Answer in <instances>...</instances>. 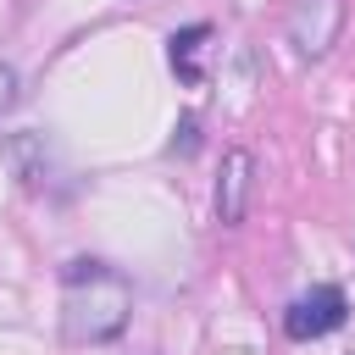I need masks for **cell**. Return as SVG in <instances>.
Wrapping results in <instances>:
<instances>
[{"mask_svg":"<svg viewBox=\"0 0 355 355\" xmlns=\"http://www.w3.org/2000/svg\"><path fill=\"white\" fill-rule=\"evenodd\" d=\"M244 200H250V150H227L216 178V222L222 227L244 222Z\"/></svg>","mask_w":355,"mask_h":355,"instance_id":"4","label":"cell"},{"mask_svg":"<svg viewBox=\"0 0 355 355\" xmlns=\"http://www.w3.org/2000/svg\"><path fill=\"white\" fill-rule=\"evenodd\" d=\"M17 100H22V78H17V67H6V61H0V116H6Z\"/></svg>","mask_w":355,"mask_h":355,"instance_id":"6","label":"cell"},{"mask_svg":"<svg viewBox=\"0 0 355 355\" xmlns=\"http://www.w3.org/2000/svg\"><path fill=\"white\" fill-rule=\"evenodd\" d=\"M211 39V28L205 22H194V28H183V33H172L166 39V55H172V67L183 72V83H200V61H194V50Z\"/></svg>","mask_w":355,"mask_h":355,"instance_id":"5","label":"cell"},{"mask_svg":"<svg viewBox=\"0 0 355 355\" xmlns=\"http://www.w3.org/2000/svg\"><path fill=\"white\" fill-rule=\"evenodd\" d=\"M133 316V283L100 261H67L61 272V333L72 344H111Z\"/></svg>","mask_w":355,"mask_h":355,"instance_id":"1","label":"cell"},{"mask_svg":"<svg viewBox=\"0 0 355 355\" xmlns=\"http://www.w3.org/2000/svg\"><path fill=\"white\" fill-rule=\"evenodd\" d=\"M338 28H344V0H300V6L288 11V39H294L300 55L333 50Z\"/></svg>","mask_w":355,"mask_h":355,"instance_id":"3","label":"cell"},{"mask_svg":"<svg viewBox=\"0 0 355 355\" xmlns=\"http://www.w3.org/2000/svg\"><path fill=\"white\" fill-rule=\"evenodd\" d=\"M344 316H349L344 288L316 283V288H305V294H300V300L283 311V333H288V338H322V333L344 327Z\"/></svg>","mask_w":355,"mask_h":355,"instance_id":"2","label":"cell"}]
</instances>
